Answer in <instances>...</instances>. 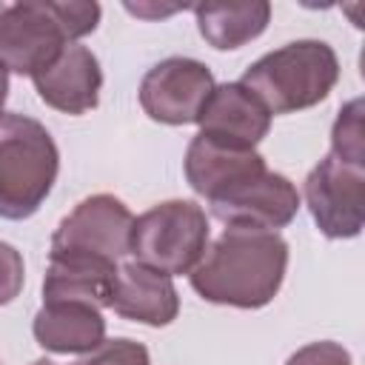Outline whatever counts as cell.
I'll use <instances>...</instances> for the list:
<instances>
[{
    "label": "cell",
    "instance_id": "cell-1",
    "mask_svg": "<svg viewBox=\"0 0 365 365\" xmlns=\"http://www.w3.org/2000/svg\"><path fill=\"white\" fill-rule=\"evenodd\" d=\"M288 242L277 231L225 228L188 274L191 288L214 305L262 308L285 279Z\"/></svg>",
    "mask_w": 365,
    "mask_h": 365
},
{
    "label": "cell",
    "instance_id": "cell-2",
    "mask_svg": "<svg viewBox=\"0 0 365 365\" xmlns=\"http://www.w3.org/2000/svg\"><path fill=\"white\" fill-rule=\"evenodd\" d=\"M97 23V3L29 0L0 6V63L6 66V71L34 77L71 40L91 34Z\"/></svg>",
    "mask_w": 365,
    "mask_h": 365
},
{
    "label": "cell",
    "instance_id": "cell-3",
    "mask_svg": "<svg viewBox=\"0 0 365 365\" xmlns=\"http://www.w3.org/2000/svg\"><path fill=\"white\" fill-rule=\"evenodd\" d=\"M339 80L336 51L322 40H294L251 63L242 86L268 108V114H291L322 103Z\"/></svg>",
    "mask_w": 365,
    "mask_h": 365
},
{
    "label": "cell",
    "instance_id": "cell-4",
    "mask_svg": "<svg viewBox=\"0 0 365 365\" xmlns=\"http://www.w3.org/2000/svg\"><path fill=\"white\" fill-rule=\"evenodd\" d=\"M60 171V151L43 123L26 114L0 120V217L26 220L46 197Z\"/></svg>",
    "mask_w": 365,
    "mask_h": 365
},
{
    "label": "cell",
    "instance_id": "cell-5",
    "mask_svg": "<svg viewBox=\"0 0 365 365\" xmlns=\"http://www.w3.org/2000/svg\"><path fill=\"white\" fill-rule=\"evenodd\" d=\"M208 240V217L197 202L165 200L134 220L128 254H134L137 262L168 277L191 274L202 259Z\"/></svg>",
    "mask_w": 365,
    "mask_h": 365
},
{
    "label": "cell",
    "instance_id": "cell-6",
    "mask_svg": "<svg viewBox=\"0 0 365 365\" xmlns=\"http://www.w3.org/2000/svg\"><path fill=\"white\" fill-rule=\"evenodd\" d=\"M305 202L325 237H356L365 222V168L328 154L305 177Z\"/></svg>",
    "mask_w": 365,
    "mask_h": 365
},
{
    "label": "cell",
    "instance_id": "cell-7",
    "mask_svg": "<svg viewBox=\"0 0 365 365\" xmlns=\"http://www.w3.org/2000/svg\"><path fill=\"white\" fill-rule=\"evenodd\" d=\"M134 217L114 194H91L60 220L51 237V254H91L103 259H123L128 254Z\"/></svg>",
    "mask_w": 365,
    "mask_h": 365
},
{
    "label": "cell",
    "instance_id": "cell-8",
    "mask_svg": "<svg viewBox=\"0 0 365 365\" xmlns=\"http://www.w3.org/2000/svg\"><path fill=\"white\" fill-rule=\"evenodd\" d=\"M214 86V74L205 63L191 57H168L145 71L140 83V106L157 123L188 125L200 120Z\"/></svg>",
    "mask_w": 365,
    "mask_h": 365
},
{
    "label": "cell",
    "instance_id": "cell-9",
    "mask_svg": "<svg viewBox=\"0 0 365 365\" xmlns=\"http://www.w3.org/2000/svg\"><path fill=\"white\" fill-rule=\"evenodd\" d=\"M211 211L228 228H257V231H277L285 228L299 211V191L297 185L277 171L254 174L234 188L222 191L211 200Z\"/></svg>",
    "mask_w": 365,
    "mask_h": 365
},
{
    "label": "cell",
    "instance_id": "cell-10",
    "mask_svg": "<svg viewBox=\"0 0 365 365\" xmlns=\"http://www.w3.org/2000/svg\"><path fill=\"white\" fill-rule=\"evenodd\" d=\"M31 83L46 106L63 114H86L100 103L103 71L91 48L68 43L43 71L31 77Z\"/></svg>",
    "mask_w": 365,
    "mask_h": 365
},
{
    "label": "cell",
    "instance_id": "cell-11",
    "mask_svg": "<svg viewBox=\"0 0 365 365\" xmlns=\"http://www.w3.org/2000/svg\"><path fill=\"white\" fill-rule=\"evenodd\" d=\"M197 123L200 134L211 140L237 148H254L268 134L271 114L242 83H222L214 86Z\"/></svg>",
    "mask_w": 365,
    "mask_h": 365
},
{
    "label": "cell",
    "instance_id": "cell-12",
    "mask_svg": "<svg viewBox=\"0 0 365 365\" xmlns=\"http://www.w3.org/2000/svg\"><path fill=\"white\" fill-rule=\"evenodd\" d=\"M182 165H185L188 185L208 202L222 191L234 188L237 182L265 171V160L254 148H237V145L211 140L205 134H197L188 143Z\"/></svg>",
    "mask_w": 365,
    "mask_h": 365
},
{
    "label": "cell",
    "instance_id": "cell-13",
    "mask_svg": "<svg viewBox=\"0 0 365 365\" xmlns=\"http://www.w3.org/2000/svg\"><path fill=\"white\" fill-rule=\"evenodd\" d=\"M108 308H114V314H120L123 319L163 328L177 319L180 297L168 274L134 259L117 268V282Z\"/></svg>",
    "mask_w": 365,
    "mask_h": 365
},
{
    "label": "cell",
    "instance_id": "cell-14",
    "mask_svg": "<svg viewBox=\"0 0 365 365\" xmlns=\"http://www.w3.org/2000/svg\"><path fill=\"white\" fill-rule=\"evenodd\" d=\"M117 268V262L91 254H51L43 277V302H86L108 308Z\"/></svg>",
    "mask_w": 365,
    "mask_h": 365
},
{
    "label": "cell",
    "instance_id": "cell-15",
    "mask_svg": "<svg viewBox=\"0 0 365 365\" xmlns=\"http://www.w3.org/2000/svg\"><path fill=\"white\" fill-rule=\"evenodd\" d=\"M31 334L51 354H91L106 339V319L100 308L86 302H43Z\"/></svg>",
    "mask_w": 365,
    "mask_h": 365
},
{
    "label": "cell",
    "instance_id": "cell-16",
    "mask_svg": "<svg viewBox=\"0 0 365 365\" xmlns=\"http://www.w3.org/2000/svg\"><path fill=\"white\" fill-rule=\"evenodd\" d=\"M197 14V29L208 46L228 51L240 48L248 40L259 37L271 20V3L251 0V3H200L191 6Z\"/></svg>",
    "mask_w": 365,
    "mask_h": 365
},
{
    "label": "cell",
    "instance_id": "cell-17",
    "mask_svg": "<svg viewBox=\"0 0 365 365\" xmlns=\"http://www.w3.org/2000/svg\"><path fill=\"white\" fill-rule=\"evenodd\" d=\"M362 100H351L339 108L331 131V154L342 163L362 165L365 168V131H362Z\"/></svg>",
    "mask_w": 365,
    "mask_h": 365
},
{
    "label": "cell",
    "instance_id": "cell-18",
    "mask_svg": "<svg viewBox=\"0 0 365 365\" xmlns=\"http://www.w3.org/2000/svg\"><path fill=\"white\" fill-rule=\"evenodd\" d=\"M74 365H151V359L143 342L120 336V339H103L88 356H83Z\"/></svg>",
    "mask_w": 365,
    "mask_h": 365
},
{
    "label": "cell",
    "instance_id": "cell-19",
    "mask_svg": "<svg viewBox=\"0 0 365 365\" xmlns=\"http://www.w3.org/2000/svg\"><path fill=\"white\" fill-rule=\"evenodd\" d=\"M23 279H26V265L20 251L0 240V305H9L23 291Z\"/></svg>",
    "mask_w": 365,
    "mask_h": 365
},
{
    "label": "cell",
    "instance_id": "cell-20",
    "mask_svg": "<svg viewBox=\"0 0 365 365\" xmlns=\"http://www.w3.org/2000/svg\"><path fill=\"white\" fill-rule=\"evenodd\" d=\"M285 365H351V354L339 342H311L288 356Z\"/></svg>",
    "mask_w": 365,
    "mask_h": 365
},
{
    "label": "cell",
    "instance_id": "cell-21",
    "mask_svg": "<svg viewBox=\"0 0 365 365\" xmlns=\"http://www.w3.org/2000/svg\"><path fill=\"white\" fill-rule=\"evenodd\" d=\"M6 97H9V71H6V66L0 63V120H3V106H6Z\"/></svg>",
    "mask_w": 365,
    "mask_h": 365
},
{
    "label": "cell",
    "instance_id": "cell-22",
    "mask_svg": "<svg viewBox=\"0 0 365 365\" xmlns=\"http://www.w3.org/2000/svg\"><path fill=\"white\" fill-rule=\"evenodd\" d=\"M31 365H54V362H51V359H34Z\"/></svg>",
    "mask_w": 365,
    "mask_h": 365
}]
</instances>
